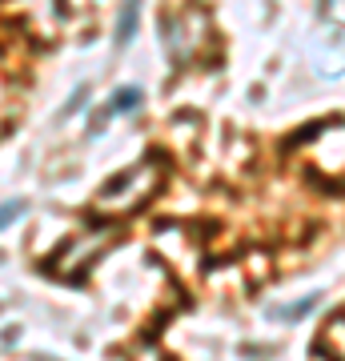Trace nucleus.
<instances>
[{
  "label": "nucleus",
  "mask_w": 345,
  "mask_h": 361,
  "mask_svg": "<svg viewBox=\"0 0 345 361\" xmlns=\"http://www.w3.org/2000/svg\"><path fill=\"white\" fill-rule=\"evenodd\" d=\"M161 180H165V165H161V157H145L137 165L121 173L116 180H109L101 193H97V213L104 217H125V213H137V209L149 201V197L161 189Z\"/></svg>",
  "instance_id": "nucleus-1"
},
{
  "label": "nucleus",
  "mask_w": 345,
  "mask_h": 361,
  "mask_svg": "<svg viewBox=\"0 0 345 361\" xmlns=\"http://www.w3.org/2000/svg\"><path fill=\"white\" fill-rule=\"evenodd\" d=\"M116 237H121L116 225H92V229L77 233V237L61 249V257L52 261V273H56L61 281H85V273L101 261V253L113 245Z\"/></svg>",
  "instance_id": "nucleus-2"
},
{
  "label": "nucleus",
  "mask_w": 345,
  "mask_h": 361,
  "mask_svg": "<svg viewBox=\"0 0 345 361\" xmlns=\"http://www.w3.org/2000/svg\"><path fill=\"white\" fill-rule=\"evenodd\" d=\"M165 32H169V52H173V61L181 65H189L197 56L213 49V25H209V16L205 8H181L165 20Z\"/></svg>",
  "instance_id": "nucleus-3"
},
{
  "label": "nucleus",
  "mask_w": 345,
  "mask_h": 361,
  "mask_svg": "<svg viewBox=\"0 0 345 361\" xmlns=\"http://www.w3.org/2000/svg\"><path fill=\"white\" fill-rule=\"evenodd\" d=\"M137 104H141V92L125 89V92H116V97H113V113H133Z\"/></svg>",
  "instance_id": "nucleus-4"
},
{
  "label": "nucleus",
  "mask_w": 345,
  "mask_h": 361,
  "mask_svg": "<svg viewBox=\"0 0 345 361\" xmlns=\"http://www.w3.org/2000/svg\"><path fill=\"white\" fill-rule=\"evenodd\" d=\"M133 25H137V0H128L125 4V16H121V40L133 37Z\"/></svg>",
  "instance_id": "nucleus-5"
},
{
  "label": "nucleus",
  "mask_w": 345,
  "mask_h": 361,
  "mask_svg": "<svg viewBox=\"0 0 345 361\" xmlns=\"http://www.w3.org/2000/svg\"><path fill=\"white\" fill-rule=\"evenodd\" d=\"M20 213H25V201H8V205H0V229H4L13 217H20Z\"/></svg>",
  "instance_id": "nucleus-6"
},
{
  "label": "nucleus",
  "mask_w": 345,
  "mask_h": 361,
  "mask_svg": "<svg viewBox=\"0 0 345 361\" xmlns=\"http://www.w3.org/2000/svg\"><path fill=\"white\" fill-rule=\"evenodd\" d=\"M313 305H317V293H309L305 301H297V305H289V310H285V317H301V313H309Z\"/></svg>",
  "instance_id": "nucleus-7"
}]
</instances>
